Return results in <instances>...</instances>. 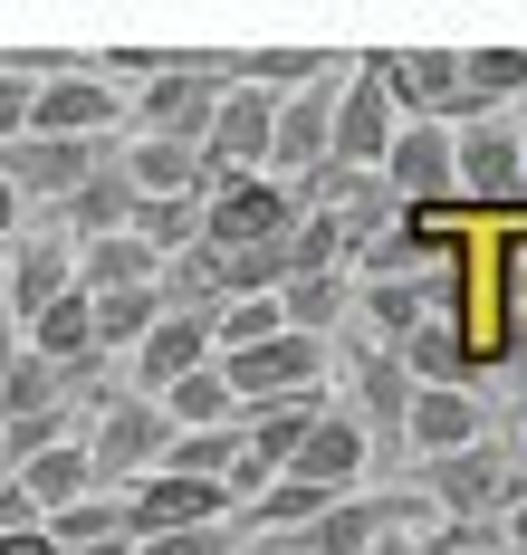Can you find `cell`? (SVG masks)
I'll use <instances>...</instances> for the list:
<instances>
[{
    "mask_svg": "<svg viewBox=\"0 0 527 555\" xmlns=\"http://www.w3.org/2000/svg\"><path fill=\"white\" fill-rule=\"evenodd\" d=\"M451 172H461V211L509 221L527 202V134L509 115H461L451 125Z\"/></svg>",
    "mask_w": 527,
    "mask_h": 555,
    "instance_id": "1",
    "label": "cell"
},
{
    "mask_svg": "<svg viewBox=\"0 0 527 555\" xmlns=\"http://www.w3.org/2000/svg\"><path fill=\"white\" fill-rule=\"evenodd\" d=\"M164 441H173V422H164V402H106V412H87V469H97V489L125 499L134 479H154L164 469Z\"/></svg>",
    "mask_w": 527,
    "mask_h": 555,
    "instance_id": "2",
    "label": "cell"
},
{
    "mask_svg": "<svg viewBox=\"0 0 527 555\" xmlns=\"http://www.w3.org/2000/svg\"><path fill=\"white\" fill-rule=\"evenodd\" d=\"M412 489L441 527H499V499H509V450L470 441L451 460H412Z\"/></svg>",
    "mask_w": 527,
    "mask_h": 555,
    "instance_id": "3",
    "label": "cell"
},
{
    "mask_svg": "<svg viewBox=\"0 0 527 555\" xmlns=\"http://www.w3.org/2000/svg\"><path fill=\"white\" fill-rule=\"evenodd\" d=\"M297 182H269V172H240V182H221L211 202H202V249H279L297 230Z\"/></svg>",
    "mask_w": 527,
    "mask_h": 555,
    "instance_id": "4",
    "label": "cell"
},
{
    "mask_svg": "<svg viewBox=\"0 0 527 555\" xmlns=\"http://www.w3.org/2000/svg\"><path fill=\"white\" fill-rule=\"evenodd\" d=\"M374 87H384V106L394 125H461L470 96H461V49H374Z\"/></svg>",
    "mask_w": 527,
    "mask_h": 555,
    "instance_id": "5",
    "label": "cell"
},
{
    "mask_svg": "<svg viewBox=\"0 0 527 555\" xmlns=\"http://www.w3.org/2000/svg\"><path fill=\"white\" fill-rule=\"evenodd\" d=\"M211 374L231 384L240 412H269V402H297V392H326V345L317 335H269L249 354H211Z\"/></svg>",
    "mask_w": 527,
    "mask_h": 555,
    "instance_id": "6",
    "label": "cell"
},
{
    "mask_svg": "<svg viewBox=\"0 0 527 555\" xmlns=\"http://www.w3.org/2000/svg\"><path fill=\"white\" fill-rule=\"evenodd\" d=\"M211 115H221V77H211V49H173V67L134 96V125L154 134V144H182V154H202V134H211Z\"/></svg>",
    "mask_w": 527,
    "mask_h": 555,
    "instance_id": "7",
    "label": "cell"
},
{
    "mask_svg": "<svg viewBox=\"0 0 527 555\" xmlns=\"http://www.w3.org/2000/svg\"><path fill=\"white\" fill-rule=\"evenodd\" d=\"M346 67H355V57H346ZM346 67L317 77V87H297V96H279V115H269V182H307V172H326V134H336Z\"/></svg>",
    "mask_w": 527,
    "mask_h": 555,
    "instance_id": "8",
    "label": "cell"
},
{
    "mask_svg": "<svg viewBox=\"0 0 527 555\" xmlns=\"http://www.w3.org/2000/svg\"><path fill=\"white\" fill-rule=\"evenodd\" d=\"M384 202L394 211H441V202H461V172H451V125H403L394 144H384Z\"/></svg>",
    "mask_w": 527,
    "mask_h": 555,
    "instance_id": "9",
    "label": "cell"
},
{
    "mask_svg": "<svg viewBox=\"0 0 527 555\" xmlns=\"http://www.w3.org/2000/svg\"><path fill=\"white\" fill-rule=\"evenodd\" d=\"M67 287H77V249H67L59 230H20L10 240V269H0V317H10V335L29 326L39 307H59Z\"/></svg>",
    "mask_w": 527,
    "mask_h": 555,
    "instance_id": "10",
    "label": "cell"
},
{
    "mask_svg": "<svg viewBox=\"0 0 527 555\" xmlns=\"http://www.w3.org/2000/svg\"><path fill=\"white\" fill-rule=\"evenodd\" d=\"M106 154H116V144H59V134H20V144H0V182L20 192V211H29V202H49V211H59V202H67V192H77L97 164H106Z\"/></svg>",
    "mask_w": 527,
    "mask_h": 555,
    "instance_id": "11",
    "label": "cell"
},
{
    "mask_svg": "<svg viewBox=\"0 0 527 555\" xmlns=\"http://www.w3.org/2000/svg\"><path fill=\"white\" fill-rule=\"evenodd\" d=\"M364 469H374V441L355 431L346 402H326V412H317V431L297 441V460L279 469V479H307V489H326V499H364Z\"/></svg>",
    "mask_w": 527,
    "mask_h": 555,
    "instance_id": "12",
    "label": "cell"
},
{
    "mask_svg": "<svg viewBox=\"0 0 527 555\" xmlns=\"http://www.w3.org/2000/svg\"><path fill=\"white\" fill-rule=\"evenodd\" d=\"M125 517H134V546H144V537H182V527H231V489L154 469V479L125 489Z\"/></svg>",
    "mask_w": 527,
    "mask_h": 555,
    "instance_id": "13",
    "label": "cell"
},
{
    "mask_svg": "<svg viewBox=\"0 0 527 555\" xmlns=\"http://www.w3.org/2000/svg\"><path fill=\"white\" fill-rule=\"evenodd\" d=\"M394 134H403V125H394V106H384L374 67L355 57V67H346V96H336V134H326V164H336V172H374Z\"/></svg>",
    "mask_w": 527,
    "mask_h": 555,
    "instance_id": "14",
    "label": "cell"
},
{
    "mask_svg": "<svg viewBox=\"0 0 527 555\" xmlns=\"http://www.w3.org/2000/svg\"><path fill=\"white\" fill-rule=\"evenodd\" d=\"M269 115L279 96H259V87H221V115H211V134H202V164L211 172H269Z\"/></svg>",
    "mask_w": 527,
    "mask_h": 555,
    "instance_id": "15",
    "label": "cell"
},
{
    "mask_svg": "<svg viewBox=\"0 0 527 555\" xmlns=\"http://www.w3.org/2000/svg\"><path fill=\"white\" fill-rule=\"evenodd\" d=\"M211 364V317H154V335L134 345V402H164V392L182 384V374H202Z\"/></svg>",
    "mask_w": 527,
    "mask_h": 555,
    "instance_id": "16",
    "label": "cell"
},
{
    "mask_svg": "<svg viewBox=\"0 0 527 555\" xmlns=\"http://www.w3.org/2000/svg\"><path fill=\"white\" fill-rule=\"evenodd\" d=\"M470 441H489V392L470 384V392H412V412H403V450L412 460H451V450Z\"/></svg>",
    "mask_w": 527,
    "mask_h": 555,
    "instance_id": "17",
    "label": "cell"
},
{
    "mask_svg": "<svg viewBox=\"0 0 527 555\" xmlns=\"http://www.w3.org/2000/svg\"><path fill=\"white\" fill-rule=\"evenodd\" d=\"M355 431H364V441L374 450H403V412H412V374L403 364H394V354H384V345H374V354H364V364H355Z\"/></svg>",
    "mask_w": 527,
    "mask_h": 555,
    "instance_id": "18",
    "label": "cell"
},
{
    "mask_svg": "<svg viewBox=\"0 0 527 555\" xmlns=\"http://www.w3.org/2000/svg\"><path fill=\"white\" fill-rule=\"evenodd\" d=\"M10 489L29 499V517H59V507L97 499V469H87V431H77V441H59V450H29V460L10 469Z\"/></svg>",
    "mask_w": 527,
    "mask_h": 555,
    "instance_id": "19",
    "label": "cell"
},
{
    "mask_svg": "<svg viewBox=\"0 0 527 555\" xmlns=\"http://www.w3.org/2000/svg\"><path fill=\"white\" fill-rule=\"evenodd\" d=\"M355 307L384 335V354H403L412 335L432 326V278H355Z\"/></svg>",
    "mask_w": 527,
    "mask_h": 555,
    "instance_id": "20",
    "label": "cell"
},
{
    "mask_svg": "<svg viewBox=\"0 0 527 555\" xmlns=\"http://www.w3.org/2000/svg\"><path fill=\"white\" fill-rule=\"evenodd\" d=\"M154 278H164V259H154L134 230L87 240V249H77V297H134V287H154Z\"/></svg>",
    "mask_w": 527,
    "mask_h": 555,
    "instance_id": "21",
    "label": "cell"
},
{
    "mask_svg": "<svg viewBox=\"0 0 527 555\" xmlns=\"http://www.w3.org/2000/svg\"><path fill=\"white\" fill-rule=\"evenodd\" d=\"M20 354H39V364H77V354H97V307L67 287L59 307H39V317L20 326Z\"/></svg>",
    "mask_w": 527,
    "mask_h": 555,
    "instance_id": "22",
    "label": "cell"
},
{
    "mask_svg": "<svg viewBox=\"0 0 527 555\" xmlns=\"http://www.w3.org/2000/svg\"><path fill=\"white\" fill-rule=\"evenodd\" d=\"M192 164L202 154H182V144H154V134H134V144H116V172L134 202H173V192H192ZM202 202V192H192Z\"/></svg>",
    "mask_w": 527,
    "mask_h": 555,
    "instance_id": "23",
    "label": "cell"
},
{
    "mask_svg": "<svg viewBox=\"0 0 527 555\" xmlns=\"http://www.w3.org/2000/svg\"><path fill=\"white\" fill-rule=\"evenodd\" d=\"M279 317H288V335H317V345H326V335L355 317V278H346V269L288 278V287H279Z\"/></svg>",
    "mask_w": 527,
    "mask_h": 555,
    "instance_id": "24",
    "label": "cell"
},
{
    "mask_svg": "<svg viewBox=\"0 0 527 555\" xmlns=\"http://www.w3.org/2000/svg\"><path fill=\"white\" fill-rule=\"evenodd\" d=\"M49 412H67L59 392V364H39V354H0V431H20V422H49Z\"/></svg>",
    "mask_w": 527,
    "mask_h": 555,
    "instance_id": "25",
    "label": "cell"
},
{
    "mask_svg": "<svg viewBox=\"0 0 527 555\" xmlns=\"http://www.w3.org/2000/svg\"><path fill=\"white\" fill-rule=\"evenodd\" d=\"M461 96H470V115L527 106V49H461Z\"/></svg>",
    "mask_w": 527,
    "mask_h": 555,
    "instance_id": "26",
    "label": "cell"
},
{
    "mask_svg": "<svg viewBox=\"0 0 527 555\" xmlns=\"http://www.w3.org/2000/svg\"><path fill=\"white\" fill-rule=\"evenodd\" d=\"M39 527H49V546H59V555L106 546V537L134 546V517H125V499H106V489H97V499H77V507H59V517H39Z\"/></svg>",
    "mask_w": 527,
    "mask_h": 555,
    "instance_id": "27",
    "label": "cell"
},
{
    "mask_svg": "<svg viewBox=\"0 0 527 555\" xmlns=\"http://www.w3.org/2000/svg\"><path fill=\"white\" fill-rule=\"evenodd\" d=\"M164 422H173V431H231V422H240V402H231V384L202 364V374H182V384L164 392Z\"/></svg>",
    "mask_w": 527,
    "mask_h": 555,
    "instance_id": "28",
    "label": "cell"
},
{
    "mask_svg": "<svg viewBox=\"0 0 527 555\" xmlns=\"http://www.w3.org/2000/svg\"><path fill=\"white\" fill-rule=\"evenodd\" d=\"M97 307V354H134L154 317H164V287H134V297H87Z\"/></svg>",
    "mask_w": 527,
    "mask_h": 555,
    "instance_id": "29",
    "label": "cell"
},
{
    "mask_svg": "<svg viewBox=\"0 0 527 555\" xmlns=\"http://www.w3.org/2000/svg\"><path fill=\"white\" fill-rule=\"evenodd\" d=\"M125 230H134L154 259H182V249L202 240V202H192V192H173V202H134V221H125Z\"/></svg>",
    "mask_w": 527,
    "mask_h": 555,
    "instance_id": "30",
    "label": "cell"
},
{
    "mask_svg": "<svg viewBox=\"0 0 527 555\" xmlns=\"http://www.w3.org/2000/svg\"><path fill=\"white\" fill-rule=\"evenodd\" d=\"M231 460H240V422L231 431H173V441H164V469H173V479H211V489H221Z\"/></svg>",
    "mask_w": 527,
    "mask_h": 555,
    "instance_id": "31",
    "label": "cell"
},
{
    "mask_svg": "<svg viewBox=\"0 0 527 555\" xmlns=\"http://www.w3.org/2000/svg\"><path fill=\"white\" fill-rule=\"evenodd\" d=\"M499 335H509V364L527 354V230H499Z\"/></svg>",
    "mask_w": 527,
    "mask_h": 555,
    "instance_id": "32",
    "label": "cell"
},
{
    "mask_svg": "<svg viewBox=\"0 0 527 555\" xmlns=\"http://www.w3.org/2000/svg\"><path fill=\"white\" fill-rule=\"evenodd\" d=\"M269 335H288L279 297H231V307L211 317V354H249V345H269Z\"/></svg>",
    "mask_w": 527,
    "mask_h": 555,
    "instance_id": "33",
    "label": "cell"
},
{
    "mask_svg": "<svg viewBox=\"0 0 527 555\" xmlns=\"http://www.w3.org/2000/svg\"><path fill=\"white\" fill-rule=\"evenodd\" d=\"M134 555H231V527H182V537H144Z\"/></svg>",
    "mask_w": 527,
    "mask_h": 555,
    "instance_id": "34",
    "label": "cell"
},
{
    "mask_svg": "<svg viewBox=\"0 0 527 555\" xmlns=\"http://www.w3.org/2000/svg\"><path fill=\"white\" fill-rule=\"evenodd\" d=\"M29 96H39V87L0 77V144H20V134H29Z\"/></svg>",
    "mask_w": 527,
    "mask_h": 555,
    "instance_id": "35",
    "label": "cell"
},
{
    "mask_svg": "<svg viewBox=\"0 0 527 555\" xmlns=\"http://www.w3.org/2000/svg\"><path fill=\"white\" fill-rule=\"evenodd\" d=\"M509 507H527V450H509V499H499V517Z\"/></svg>",
    "mask_w": 527,
    "mask_h": 555,
    "instance_id": "36",
    "label": "cell"
},
{
    "mask_svg": "<svg viewBox=\"0 0 527 555\" xmlns=\"http://www.w3.org/2000/svg\"><path fill=\"white\" fill-rule=\"evenodd\" d=\"M0 240H20V192L0 182Z\"/></svg>",
    "mask_w": 527,
    "mask_h": 555,
    "instance_id": "37",
    "label": "cell"
},
{
    "mask_svg": "<svg viewBox=\"0 0 527 555\" xmlns=\"http://www.w3.org/2000/svg\"><path fill=\"white\" fill-rule=\"evenodd\" d=\"M10 345H20V335H10V317H0V354H10Z\"/></svg>",
    "mask_w": 527,
    "mask_h": 555,
    "instance_id": "38",
    "label": "cell"
},
{
    "mask_svg": "<svg viewBox=\"0 0 527 555\" xmlns=\"http://www.w3.org/2000/svg\"><path fill=\"white\" fill-rule=\"evenodd\" d=\"M10 469H20V460H10V441H0V479H10Z\"/></svg>",
    "mask_w": 527,
    "mask_h": 555,
    "instance_id": "39",
    "label": "cell"
},
{
    "mask_svg": "<svg viewBox=\"0 0 527 555\" xmlns=\"http://www.w3.org/2000/svg\"><path fill=\"white\" fill-rule=\"evenodd\" d=\"M0 269H10V240H0Z\"/></svg>",
    "mask_w": 527,
    "mask_h": 555,
    "instance_id": "40",
    "label": "cell"
}]
</instances>
